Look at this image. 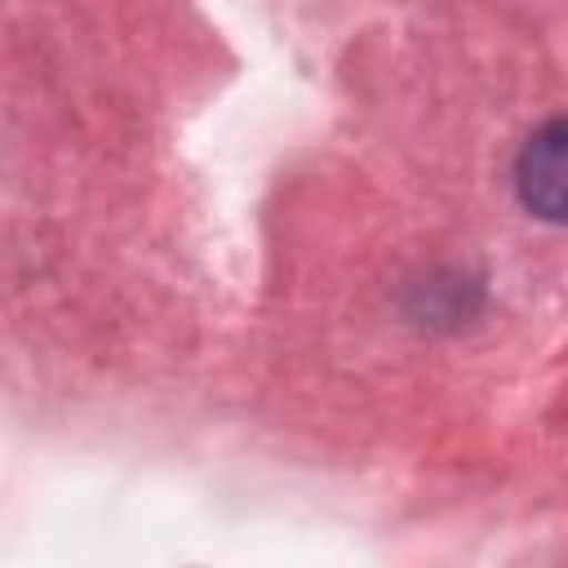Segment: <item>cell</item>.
Wrapping results in <instances>:
<instances>
[{"label": "cell", "mask_w": 568, "mask_h": 568, "mask_svg": "<svg viewBox=\"0 0 568 568\" xmlns=\"http://www.w3.org/2000/svg\"><path fill=\"white\" fill-rule=\"evenodd\" d=\"M519 195L532 213L559 222L564 217V120H546L528 146L519 151Z\"/></svg>", "instance_id": "obj_1"}]
</instances>
